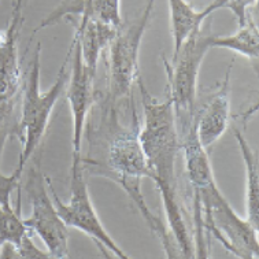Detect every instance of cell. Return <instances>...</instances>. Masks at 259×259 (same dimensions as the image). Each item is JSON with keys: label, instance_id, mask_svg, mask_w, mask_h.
<instances>
[{"label": "cell", "instance_id": "6da1fadb", "mask_svg": "<svg viewBox=\"0 0 259 259\" xmlns=\"http://www.w3.org/2000/svg\"><path fill=\"white\" fill-rule=\"evenodd\" d=\"M196 123L180 139L184 150L185 171L193 191V210L198 231L195 255L207 258L202 240V229L211 233L225 248L237 258H259L258 229L232 208L218 188L207 150L203 148L196 135Z\"/></svg>", "mask_w": 259, "mask_h": 259}, {"label": "cell", "instance_id": "7a4b0ae2", "mask_svg": "<svg viewBox=\"0 0 259 259\" xmlns=\"http://www.w3.org/2000/svg\"><path fill=\"white\" fill-rule=\"evenodd\" d=\"M137 85L142 92L144 109V121L139 137L150 167V180L154 181L156 189L159 191L169 232L179 248L181 258H196L195 244L179 199L176 162L179 150L181 148V142L176 125L173 103L167 95L162 102L152 98L147 91L142 77H139Z\"/></svg>", "mask_w": 259, "mask_h": 259}, {"label": "cell", "instance_id": "3957f363", "mask_svg": "<svg viewBox=\"0 0 259 259\" xmlns=\"http://www.w3.org/2000/svg\"><path fill=\"white\" fill-rule=\"evenodd\" d=\"M102 110L110 127L109 132H106V159L81 158V162L92 167L91 173L113 180L125 191L146 220L151 232L160 240L163 251L167 255L171 254L176 250L175 240L162 220L151 211L142 192V180L150 179L151 171L139 137L140 122L136 110L133 109L132 123L129 127L118 125L117 106L109 98L104 100Z\"/></svg>", "mask_w": 259, "mask_h": 259}, {"label": "cell", "instance_id": "277c9868", "mask_svg": "<svg viewBox=\"0 0 259 259\" xmlns=\"http://www.w3.org/2000/svg\"><path fill=\"white\" fill-rule=\"evenodd\" d=\"M24 22L22 13L11 11L9 25L0 30V162L6 143L10 139L21 142V113L17 106L22 98V71L18 54L19 30ZM21 192L19 181L14 176H5L0 171V204L11 206L13 191Z\"/></svg>", "mask_w": 259, "mask_h": 259}, {"label": "cell", "instance_id": "5b68a950", "mask_svg": "<svg viewBox=\"0 0 259 259\" xmlns=\"http://www.w3.org/2000/svg\"><path fill=\"white\" fill-rule=\"evenodd\" d=\"M71 46L66 54L65 62L58 71L57 80L54 82L51 88L46 92L40 91V55H41V44L37 42V47L34 50L33 59L30 62V69H29L28 77L25 80L24 92H22V103H21V143H24L21 155L18 159V166L14 170L15 179L21 181L22 179V171L29 159L34 155L37 151L42 137L47 131L50 118L54 111L55 104L66 90L65 87L69 80V63L71 58Z\"/></svg>", "mask_w": 259, "mask_h": 259}, {"label": "cell", "instance_id": "8992f818", "mask_svg": "<svg viewBox=\"0 0 259 259\" xmlns=\"http://www.w3.org/2000/svg\"><path fill=\"white\" fill-rule=\"evenodd\" d=\"M210 25L192 34L184 41L179 51L173 54L171 62L163 59L167 74V96L175 109L176 125L179 136H184L196 115L198 77L202 62L208 50H211Z\"/></svg>", "mask_w": 259, "mask_h": 259}, {"label": "cell", "instance_id": "52a82bcc", "mask_svg": "<svg viewBox=\"0 0 259 259\" xmlns=\"http://www.w3.org/2000/svg\"><path fill=\"white\" fill-rule=\"evenodd\" d=\"M155 0H148L140 17L132 22H122L107 47V78L109 99L117 106L119 102L131 99L133 85L137 84L139 51L143 36L150 24Z\"/></svg>", "mask_w": 259, "mask_h": 259}, {"label": "cell", "instance_id": "ba28073f", "mask_svg": "<svg viewBox=\"0 0 259 259\" xmlns=\"http://www.w3.org/2000/svg\"><path fill=\"white\" fill-rule=\"evenodd\" d=\"M48 188L51 192L52 200L55 203L59 217L69 228H74L80 232L90 236L94 243L104 256L114 255L115 258L129 259L131 256L114 241V239L106 231L98 212L95 210L90 192L85 183L84 167L81 162L71 163L70 169V199L69 202L63 203L55 192L51 179L46 176Z\"/></svg>", "mask_w": 259, "mask_h": 259}, {"label": "cell", "instance_id": "9c48e42d", "mask_svg": "<svg viewBox=\"0 0 259 259\" xmlns=\"http://www.w3.org/2000/svg\"><path fill=\"white\" fill-rule=\"evenodd\" d=\"M25 191L32 206L30 215L24 220L25 225L38 235L51 258H69V226L58 214L46 176L41 173L38 163L29 167Z\"/></svg>", "mask_w": 259, "mask_h": 259}, {"label": "cell", "instance_id": "30bf717a", "mask_svg": "<svg viewBox=\"0 0 259 259\" xmlns=\"http://www.w3.org/2000/svg\"><path fill=\"white\" fill-rule=\"evenodd\" d=\"M70 73L67 80L66 99L71 114V163L81 162V148L88 114L95 104V78L84 63L81 48L75 38L71 41Z\"/></svg>", "mask_w": 259, "mask_h": 259}, {"label": "cell", "instance_id": "8fae6325", "mask_svg": "<svg viewBox=\"0 0 259 259\" xmlns=\"http://www.w3.org/2000/svg\"><path fill=\"white\" fill-rule=\"evenodd\" d=\"M69 17L80 19H96L103 24L119 28L122 25L121 0H62L51 13L42 19L37 28L32 32V37L42 29L52 26Z\"/></svg>", "mask_w": 259, "mask_h": 259}, {"label": "cell", "instance_id": "7c38bea8", "mask_svg": "<svg viewBox=\"0 0 259 259\" xmlns=\"http://www.w3.org/2000/svg\"><path fill=\"white\" fill-rule=\"evenodd\" d=\"M232 66H233V61L226 70L225 78L222 81L220 90L212 95L200 111H196L195 115L196 135L202 147L206 150L224 136L231 122L229 80H231Z\"/></svg>", "mask_w": 259, "mask_h": 259}, {"label": "cell", "instance_id": "4fadbf2b", "mask_svg": "<svg viewBox=\"0 0 259 259\" xmlns=\"http://www.w3.org/2000/svg\"><path fill=\"white\" fill-rule=\"evenodd\" d=\"M169 2L170 26L173 36V54L179 51L181 46L192 34L200 32L207 17L220 9L225 7L224 0H212L204 9H195L187 0H167Z\"/></svg>", "mask_w": 259, "mask_h": 259}, {"label": "cell", "instance_id": "5bb4252c", "mask_svg": "<svg viewBox=\"0 0 259 259\" xmlns=\"http://www.w3.org/2000/svg\"><path fill=\"white\" fill-rule=\"evenodd\" d=\"M74 26V36L81 48V55L84 63L92 74L96 75L98 63L103 50L109 47L114 38L117 29L111 25L103 24L96 19H75L66 18Z\"/></svg>", "mask_w": 259, "mask_h": 259}, {"label": "cell", "instance_id": "9a60e30c", "mask_svg": "<svg viewBox=\"0 0 259 259\" xmlns=\"http://www.w3.org/2000/svg\"><path fill=\"white\" fill-rule=\"evenodd\" d=\"M235 137L240 148L245 166V220L259 229V166L255 151L247 142L244 135L235 129Z\"/></svg>", "mask_w": 259, "mask_h": 259}, {"label": "cell", "instance_id": "2e32d148", "mask_svg": "<svg viewBox=\"0 0 259 259\" xmlns=\"http://www.w3.org/2000/svg\"><path fill=\"white\" fill-rule=\"evenodd\" d=\"M211 48H225L248 58L250 61H258L259 57V29L256 13L248 11L247 21L243 26H239L237 32L226 36L212 34Z\"/></svg>", "mask_w": 259, "mask_h": 259}, {"label": "cell", "instance_id": "e0dca14e", "mask_svg": "<svg viewBox=\"0 0 259 259\" xmlns=\"http://www.w3.org/2000/svg\"><path fill=\"white\" fill-rule=\"evenodd\" d=\"M33 231L25 225L21 212L11 207L0 204V244L10 243L15 247V252L21 248L28 237H32ZM18 258V256H17Z\"/></svg>", "mask_w": 259, "mask_h": 259}, {"label": "cell", "instance_id": "ac0fdd59", "mask_svg": "<svg viewBox=\"0 0 259 259\" xmlns=\"http://www.w3.org/2000/svg\"><path fill=\"white\" fill-rule=\"evenodd\" d=\"M224 3H225L226 9H231L232 13L235 14L239 26H243L247 21L248 9L256 6L258 0H224Z\"/></svg>", "mask_w": 259, "mask_h": 259}, {"label": "cell", "instance_id": "d6986e66", "mask_svg": "<svg viewBox=\"0 0 259 259\" xmlns=\"http://www.w3.org/2000/svg\"><path fill=\"white\" fill-rule=\"evenodd\" d=\"M30 0H13V6L11 10H17V11H22L24 13L25 6L28 5Z\"/></svg>", "mask_w": 259, "mask_h": 259}, {"label": "cell", "instance_id": "ffe728a7", "mask_svg": "<svg viewBox=\"0 0 259 259\" xmlns=\"http://www.w3.org/2000/svg\"><path fill=\"white\" fill-rule=\"evenodd\" d=\"M0 248H2V244H0Z\"/></svg>", "mask_w": 259, "mask_h": 259}]
</instances>
